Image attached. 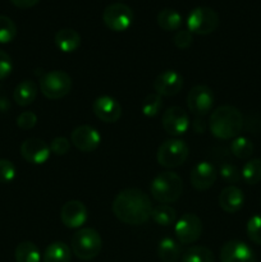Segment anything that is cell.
Masks as SVG:
<instances>
[{
    "label": "cell",
    "mask_w": 261,
    "mask_h": 262,
    "mask_svg": "<svg viewBox=\"0 0 261 262\" xmlns=\"http://www.w3.org/2000/svg\"><path fill=\"white\" fill-rule=\"evenodd\" d=\"M120 222L129 225L145 224L151 217L153 204L147 194L138 188H127L117 194L112 205Z\"/></svg>",
    "instance_id": "6da1fadb"
},
{
    "label": "cell",
    "mask_w": 261,
    "mask_h": 262,
    "mask_svg": "<svg viewBox=\"0 0 261 262\" xmlns=\"http://www.w3.org/2000/svg\"><path fill=\"white\" fill-rule=\"evenodd\" d=\"M209 128L212 136L220 140L235 138L243 128L242 113L232 105L219 106L210 115Z\"/></svg>",
    "instance_id": "7a4b0ae2"
},
{
    "label": "cell",
    "mask_w": 261,
    "mask_h": 262,
    "mask_svg": "<svg viewBox=\"0 0 261 262\" xmlns=\"http://www.w3.org/2000/svg\"><path fill=\"white\" fill-rule=\"evenodd\" d=\"M151 196L160 204L177 201L183 191V181L173 171H163L153 179L150 186Z\"/></svg>",
    "instance_id": "3957f363"
},
{
    "label": "cell",
    "mask_w": 261,
    "mask_h": 262,
    "mask_svg": "<svg viewBox=\"0 0 261 262\" xmlns=\"http://www.w3.org/2000/svg\"><path fill=\"white\" fill-rule=\"evenodd\" d=\"M71 247L79 260L89 261L101 252L102 239L99 233L92 228H82L72 237Z\"/></svg>",
    "instance_id": "277c9868"
},
{
    "label": "cell",
    "mask_w": 261,
    "mask_h": 262,
    "mask_svg": "<svg viewBox=\"0 0 261 262\" xmlns=\"http://www.w3.org/2000/svg\"><path fill=\"white\" fill-rule=\"evenodd\" d=\"M72 78L64 71H51L44 74L40 79V90L45 97L58 100L71 92Z\"/></svg>",
    "instance_id": "5b68a950"
},
{
    "label": "cell",
    "mask_w": 261,
    "mask_h": 262,
    "mask_svg": "<svg viewBox=\"0 0 261 262\" xmlns=\"http://www.w3.org/2000/svg\"><path fill=\"white\" fill-rule=\"evenodd\" d=\"M188 154V146L186 145L184 141L171 138V140H166L165 142L159 146L156 159L161 166L173 169L177 166H181L187 160Z\"/></svg>",
    "instance_id": "8992f818"
},
{
    "label": "cell",
    "mask_w": 261,
    "mask_h": 262,
    "mask_svg": "<svg viewBox=\"0 0 261 262\" xmlns=\"http://www.w3.org/2000/svg\"><path fill=\"white\" fill-rule=\"evenodd\" d=\"M219 26V15L209 7H197L189 12L187 18L188 31L196 35H209Z\"/></svg>",
    "instance_id": "52a82bcc"
},
{
    "label": "cell",
    "mask_w": 261,
    "mask_h": 262,
    "mask_svg": "<svg viewBox=\"0 0 261 262\" xmlns=\"http://www.w3.org/2000/svg\"><path fill=\"white\" fill-rule=\"evenodd\" d=\"M102 20L109 30L122 32L132 25L133 12L128 5L114 3L105 8L102 13Z\"/></svg>",
    "instance_id": "ba28073f"
},
{
    "label": "cell",
    "mask_w": 261,
    "mask_h": 262,
    "mask_svg": "<svg viewBox=\"0 0 261 262\" xmlns=\"http://www.w3.org/2000/svg\"><path fill=\"white\" fill-rule=\"evenodd\" d=\"M214 92L205 84H197L187 95V106L197 117H205L214 106Z\"/></svg>",
    "instance_id": "9c48e42d"
},
{
    "label": "cell",
    "mask_w": 261,
    "mask_h": 262,
    "mask_svg": "<svg viewBox=\"0 0 261 262\" xmlns=\"http://www.w3.org/2000/svg\"><path fill=\"white\" fill-rule=\"evenodd\" d=\"M174 233H176L178 242L182 245H189V243L196 242L202 234L201 220L194 214H184L177 222L176 227H174Z\"/></svg>",
    "instance_id": "30bf717a"
},
{
    "label": "cell",
    "mask_w": 261,
    "mask_h": 262,
    "mask_svg": "<svg viewBox=\"0 0 261 262\" xmlns=\"http://www.w3.org/2000/svg\"><path fill=\"white\" fill-rule=\"evenodd\" d=\"M161 125L170 136H181L188 130L189 117L182 107L171 106L163 113Z\"/></svg>",
    "instance_id": "8fae6325"
},
{
    "label": "cell",
    "mask_w": 261,
    "mask_h": 262,
    "mask_svg": "<svg viewBox=\"0 0 261 262\" xmlns=\"http://www.w3.org/2000/svg\"><path fill=\"white\" fill-rule=\"evenodd\" d=\"M71 142L77 150L82 152H91L99 147L101 142V136L96 128L91 125H79L72 132Z\"/></svg>",
    "instance_id": "7c38bea8"
},
{
    "label": "cell",
    "mask_w": 261,
    "mask_h": 262,
    "mask_svg": "<svg viewBox=\"0 0 261 262\" xmlns=\"http://www.w3.org/2000/svg\"><path fill=\"white\" fill-rule=\"evenodd\" d=\"M50 146L40 138H27L20 145V155L26 161L35 165H41L50 158Z\"/></svg>",
    "instance_id": "4fadbf2b"
},
{
    "label": "cell",
    "mask_w": 261,
    "mask_h": 262,
    "mask_svg": "<svg viewBox=\"0 0 261 262\" xmlns=\"http://www.w3.org/2000/svg\"><path fill=\"white\" fill-rule=\"evenodd\" d=\"M220 262H257L252 248L242 241H229L220 251Z\"/></svg>",
    "instance_id": "5bb4252c"
},
{
    "label": "cell",
    "mask_w": 261,
    "mask_h": 262,
    "mask_svg": "<svg viewBox=\"0 0 261 262\" xmlns=\"http://www.w3.org/2000/svg\"><path fill=\"white\" fill-rule=\"evenodd\" d=\"M92 112L101 122L115 123L122 117V105L114 97L104 95L95 99Z\"/></svg>",
    "instance_id": "9a60e30c"
},
{
    "label": "cell",
    "mask_w": 261,
    "mask_h": 262,
    "mask_svg": "<svg viewBox=\"0 0 261 262\" xmlns=\"http://www.w3.org/2000/svg\"><path fill=\"white\" fill-rule=\"evenodd\" d=\"M87 209L83 202L72 200L66 202L60 210L61 223L69 229H77L81 228L87 222Z\"/></svg>",
    "instance_id": "2e32d148"
},
{
    "label": "cell",
    "mask_w": 261,
    "mask_h": 262,
    "mask_svg": "<svg viewBox=\"0 0 261 262\" xmlns=\"http://www.w3.org/2000/svg\"><path fill=\"white\" fill-rule=\"evenodd\" d=\"M183 87V77L173 69H166L158 74L154 81V89L160 96H174Z\"/></svg>",
    "instance_id": "e0dca14e"
},
{
    "label": "cell",
    "mask_w": 261,
    "mask_h": 262,
    "mask_svg": "<svg viewBox=\"0 0 261 262\" xmlns=\"http://www.w3.org/2000/svg\"><path fill=\"white\" fill-rule=\"evenodd\" d=\"M217 171L215 166L209 161H200L191 171V184L197 191H206L214 186L216 181Z\"/></svg>",
    "instance_id": "ac0fdd59"
},
{
    "label": "cell",
    "mask_w": 261,
    "mask_h": 262,
    "mask_svg": "<svg viewBox=\"0 0 261 262\" xmlns=\"http://www.w3.org/2000/svg\"><path fill=\"white\" fill-rule=\"evenodd\" d=\"M245 204V194L238 187L228 186L220 192L219 205L228 214H234L240 211Z\"/></svg>",
    "instance_id": "d6986e66"
},
{
    "label": "cell",
    "mask_w": 261,
    "mask_h": 262,
    "mask_svg": "<svg viewBox=\"0 0 261 262\" xmlns=\"http://www.w3.org/2000/svg\"><path fill=\"white\" fill-rule=\"evenodd\" d=\"M54 41L63 53H73L81 46V35L73 28H61L55 33Z\"/></svg>",
    "instance_id": "ffe728a7"
},
{
    "label": "cell",
    "mask_w": 261,
    "mask_h": 262,
    "mask_svg": "<svg viewBox=\"0 0 261 262\" xmlns=\"http://www.w3.org/2000/svg\"><path fill=\"white\" fill-rule=\"evenodd\" d=\"M37 96V86L31 79H25L17 84L13 92V99L19 106H28L35 101Z\"/></svg>",
    "instance_id": "44dd1931"
},
{
    "label": "cell",
    "mask_w": 261,
    "mask_h": 262,
    "mask_svg": "<svg viewBox=\"0 0 261 262\" xmlns=\"http://www.w3.org/2000/svg\"><path fill=\"white\" fill-rule=\"evenodd\" d=\"M158 255L161 262H178L182 255L181 246L173 238L166 237L159 242Z\"/></svg>",
    "instance_id": "7402d4cb"
},
{
    "label": "cell",
    "mask_w": 261,
    "mask_h": 262,
    "mask_svg": "<svg viewBox=\"0 0 261 262\" xmlns=\"http://www.w3.org/2000/svg\"><path fill=\"white\" fill-rule=\"evenodd\" d=\"M71 250L61 241L50 243L44 253V262H71Z\"/></svg>",
    "instance_id": "603a6c76"
},
{
    "label": "cell",
    "mask_w": 261,
    "mask_h": 262,
    "mask_svg": "<svg viewBox=\"0 0 261 262\" xmlns=\"http://www.w3.org/2000/svg\"><path fill=\"white\" fill-rule=\"evenodd\" d=\"M158 25L164 31H176L182 26V15L171 8H164L158 13Z\"/></svg>",
    "instance_id": "cb8c5ba5"
},
{
    "label": "cell",
    "mask_w": 261,
    "mask_h": 262,
    "mask_svg": "<svg viewBox=\"0 0 261 262\" xmlns=\"http://www.w3.org/2000/svg\"><path fill=\"white\" fill-rule=\"evenodd\" d=\"M15 262H40L41 255L37 246L32 242L19 243L14 251Z\"/></svg>",
    "instance_id": "d4e9b609"
},
{
    "label": "cell",
    "mask_w": 261,
    "mask_h": 262,
    "mask_svg": "<svg viewBox=\"0 0 261 262\" xmlns=\"http://www.w3.org/2000/svg\"><path fill=\"white\" fill-rule=\"evenodd\" d=\"M151 219H153L158 225H161V227H169V225L176 223L177 212L176 210L171 206H169V205L161 204L153 207Z\"/></svg>",
    "instance_id": "484cf974"
},
{
    "label": "cell",
    "mask_w": 261,
    "mask_h": 262,
    "mask_svg": "<svg viewBox=\"0 0 261 262\" xmlns=\"http://www.w3.org/2000/svg\"><path fill=\"white\" fill-rule=\"evenodd\" d=\"M182 262H215V257L209 248L193 246L182 255Z\"/></svg>",
    "instance_id": "4316f807"
},
{
    "label": "cell",
    "mask_w": 261,
    "mask_h": 262,
    "mask_svg": "<svg viewBox=\"0 0 261 262\" xmlns=\"http://www.w3.org/2000/svg\"><path fill=\"white\" fill-rule=\"evenodd\" d=\"M243 181L247 184H257L261 182V159H251L243 165L242 171Z\"/></svg>",
    "instance_id": "83f0119b"
},
{
    "label": "cell",
    "mask_w": 261,
    "mask_h": 262,
    "mask_svg": "<svg viewBox=\"0 0 261 262\" xmlns=\"http://www.w3.org/2000/svg\"><path fill=\"white\" fill-rule=\"evenodd\" d=\"M253 143L247 137H235L230 143V151L238 159H248L253 154Z\"/></svg>",
    "instance_id": "f1b7e54d"
},
{
    "label": "cell",
    "mask_w": 261,
    "mask_h": 262,
    "mask_svg": "<svg viewBox=\"0 0 261 262\" xmlns=\"http://www.w3.org/2000/svg\"><path fill=\"white\" fill-rule=\"evenodd\" d=\"M163 107V99L158 94H148L142 101V113L145 117L153 118L159 114V112Z\"/></svg>",
    "instance_id": "f546056e"
},
{
    "label": "cell",
    "mask_w": 261,
    "mask_h": 262,
    "mask_svg": "<svg viewBox=\"0 0 261 262\" xmlns=\"http://www.w3.org/2000/svg\"><path fill=\"white\" fill-rule=\"evenodd\" d=\"M17 36V26L7 15H0V43L12 42Z\"/></svg>",
    "instance_id": "4dcf8cb0"
},
{
    "label": "cell",
    "mask_w": 261,
    "mask_h": 262,
    "mask_svg": "<svg viewBox=\"0 0 261 262\" xmlns=\"http://www.w3.org/2000/svg\"><path fill=\"white\" fill-rule=\"evenodd\" d=\"M246 232L250 241L261 246V215H253L248 219Z\"/></svg>",
    "instance_id": "1f68e13d"
},
{
    "label": "cell",
    "mask_w": 261,
    "mask_h": 262,
    "mask_svg": "<svg viewBox=\"0 0 261 262\" xmlns=\"http://www.w3.org/2000/svg\"><path fill=\"white\" fill-rule=\"evenodd\" d=\"M219 173L220 176H222V178L224 179L225 182H228V183L234 184V183H238V182L242 179V174H241V171L238 170L237 166L229 163L223 164L219 169Z\"/></svg>",
    "instance_id": "d6a6232c"
},
{
    "label": "cell",
    "mask_w": 261,
    "mask_h": 262,
    "mask_svg": "<svg viewBox=\"0 0 261 262\" xmlns=\"http://www.w3.org/2000/svg\"><path fill=\"white\" fill-rule=\"evenodd\" d=\"M15 177L14 164L7 159H0V183H9Z\"/></svg>",
    "instance_id": "836d02e7"
},
{
    "label": "cell",
    "mask_w": 261,
    "mask_h": 262,
    "mask_svg": "<svg viewBox=\"0 0 261 262\" xmlns=\"http://www.w3.org/2000/svg\"><path fill=\"white\" fill-rule=\"evenodd\" d=\"M173 42L178 49H188L193 43V36L188 30H179L174 35Z\"/></svg>",
    "instance_id": "e575fe53"
},
{
    "label": "cell",
    "mask_w": 261,
    "mask_h": 262,
    "mask_svg": "<svg viewBox=\"0 0 261 262\" xmlns=\"http://www.w3.org/2000/svg\"><path fill=\"white\" fill-rule=\"evenodd\" d=\"M71 150V142L66 137H56L50 142V151L55 155H66Z\"/></svg>",
    "instance_id": "d590c367"
},
{
    "label": "cell",
    "mask_w": 261,
    "mask_h": 262,
    "mask_svg": "<svg viewBox=\"0 0 261 262\" xmlns=\"http://www.w3.org/2000/svg\"><path fill=\"white\" fill-rule=\"evenodd\" d=\"M37 123V115L33 112H23L18 115L17 118V125L20 129H31Z\"/></svg>",
    "instance_id": "8d00e7d4"
},
{
    "label": "cell",
    "mask_w": 261,
    "mask_h": 262,
    "mask_svg": "<svg viewBox=\"0 0 261 262\" xmlns=\"http://www.w3.org/2000/svg\"><path fill=\"white\" fill-rule=\"evenodd\" d=\"M13 71V61L12 58L8 53L0 50V81L7 78Z\"/></svg>",
    "instance_id": "74e56055"
},
{
    "label": "cell",
    "mask_w": 261,
    "mask_h": 262,
    "mask_svg": "<svg viewBox=\"0 0 261 262\" xmlns=\"http://www.w3.org/2000/svg\"><path fill=\"white\" fill-rule=\"evenodd\" d=\"M192 128L196 133H204L206 130V123L202 119V117H197L196 119L192 122Z\"/></svg>",
    "instance_id": "f35d334b"
},
{
    "label": "cell",
    "mask_w": 261,
    "mask_h": 262,
    "mask_svg": "<svg viewBox=\"0 0 261 262\" xmlns=\"http://www.w3.org/2000/svg\"><path fill=\"white\" fill-rule=\"evenodd\" d=\"M10 2H12L15 7L26 9V8H31L33 7V5H36L40 0H10Z\"/></svg>",
    "instance_id": "ab89813d"
}]
</instances>
